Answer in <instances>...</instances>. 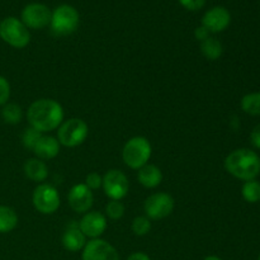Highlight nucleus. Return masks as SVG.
Instances as JSON below:
<instances>
[{
    "label": "nucleus",
    "mask_w": 260,
    "mask_h": 260,
    "mask_svg": "<svg viewBox=\"0 0 260 260\" xmlns=\"http://www.w3.org/2000/svg\"><path fill=\"white\" fill-rule=\"evenodd\" d=\"M27 121L29 127L37 129L41 134L53 131L63 122V108L55 99H38L28 108Z\"/></svg>",
    "instance_id": "nucleus-1"
},
{
    "label": "nucleus",
    "mask_w": 260,
    "mask_h": 260,
    "mask_svg": "<svg viewBox=\"0 0 260 260\" xmlns=\"http://www.w3.org/2000/svg\"><path fill=\"white\" fill-rule=\"evenodd\" d=\"M225 169L238 179L253 180L260 173V157L250 149L234 150L225 159Z\"/></svg>",
    "instance_id": "nucleus-2"
},
{
    "label": "nucleus",
    "mask_w": 260,
    "mask_h": 260,
    "mask_svg": "<svg viewBox=\"0 0 260 260\" xmlns=\"http://www.w3.org/2000/svg\"><path fill=\"white\" fill-rule=\"evenodd\" d=\"M152 147L149 140L144 136H135L124 144L122 159L128 168L139 170L149 162Z\"/></svg>",
    "instance_id": "nucleus-3"
},
{
    "label": "nucleus",
    "mask_w": 260,
    "mask_h": 260,
    "mask_svg": "<svg viewBox=\"0 0 260 260\" xmlns=\"http://www.w3.org/2000/svg\"><path fill=\"white\" fill-rule=\"evenodd\" d=\"M80 15L74 7L62 4L56 8L51 15L50 27L56 36H69L79 27Z\"/></svg>",
    "instance_id": "nucleus-4"
},
{
    "label": "nucleus",
    "mask_w": 260,
    "mask_h": 260,
    "mask_svg": "<svg viewBox=\"0 0 260 260\" xmlns=\"http://www.w3.org/2000/svg\"><path fill=\"white\" fill-rule=\"evenodd\" d=\"M0 38L14 48H24L30 42L29 29L15 17H8L0 22Z\"/></svg>",
    "instance_id": "nucleus-5"
},
{
    "label": "nucleus",
    "mask_w": 260,
    "mask_h": 260,
    "mask_svg": "<svg viewBox=\"0 0 260 260\" xmlns=\"http://www.w3.org/2000/svg\"><path fill=\"white\" fill-rule=\"evenodd\" d=\"M57 140L60 145L66 147H76L83 144L89 134V127L81 118H70L60 124Z\"/></svg>",
    "instance_id": "nucleus-6"
},
{
    "label": "nucleus",
    "mask_w": 260,
    "mask_h": 260,
    "mask_svg": "<svg viewBox=\"0 0 260 260\" xmlns=\"http://www.w3.org/2000/svg\"><path fill=\"white\" fill-rule=\"evenodd\" d=\"M32 202L36 210L42 215H52L60 207V196L51 184H38L33 190Z\"/></svg>",
    "instance_id": "nucleus-7"
},
{
    "label": "nucleus",
    "mask_w": 260,
    "mask_h": 260,
    "mask_svg": "<svg viewBox=\"0 0 260 260\" xmlns=\"http://www.w3.org/2000/svg\"><path fill=\"white\" fill-rule=\"evenodd\" d=\"M174 198L165 192H157L145 200L144 210L150 220H162L174 211Z\"/></svg>",
    "instance_id": "nucleus-8"
},
{
    "label": "nucleus",
    "mask_w": 260,
    "mask_h": 260,
    "mask_svg": "<svg viewBox=\"0 0 260 260\" xmlns=\"http://www.w3.org/2000/svg\"><path fill=\"white\" fill-rule=\"evenodd\" d=\"M51 15L52 12L45 4L32 3L22 10L20 20L28 29H43L50 25Z\"/></svg>",
    "instance_id": "nucleus-9"
},
{
    "label": "nucleus",
    "mask_w": 260,
    "mask_h": 260,
    "mask_svg": "<svg viewBox=\"0 0 260 260\" xmlns=\"http://www.w3.org/2000/svg\"><path fill=\"white\" fill-rule=\"evenodd\" d=\"M102 187L107 197L114 201H121L128 193L129 183L123 172L118 169H111L104 174Z\"/></svg>",
    "instance_id": "nucleus-10"
},
{
    "label": "nucleus",
    "mask_w": 260,
    "mask_h": 260,
    "mask_svg": "<svg viewBox=\"0 0 260 260\" xmlns=\"http://www.w3.org/2000/svg\"><path fill=\"white\" fill-rule=\"evenodd\" d=\"M83 260H119V254L113 245L103 239H91L83 249Z\"/></svg>",
    "instance_id": "nucleus-11"
},
{
    "label": "nucleus",
    "mask_w": 260,
    "mask_h": 260,
    "mask_svg": "<svg viewBox=\"0 0 260 260\" xmlns=\"http://www.w3.org/2000/svg\"><path fill=\"white\" fill-rule=\"evenodd\" d=\"M79 229L85 235V238L99 239L107 229V218L103 213L98 211H89L84 213L79 221Z\"/></svg>",
    "instance_id": "nucleus-12"
},
{
    "label": "nucleus",
    "mask_w": 260,
    "mask_h": 260,
    "mask_svg": "<svg viewBox=\"0 0 260 260\" xmlns=\"http://www.w3.org/2000/svg\"><path fill=\"white\" fill-rule=\"evenodd\" d=\"M68 202L71 210L76 213H86L94 202L93 192L84 183L74 185L68 194Z\"/></svg>",
    "instance_id": "nucleus-13"
},
{
    "label": "nucleus",
    "mask_w": 260,
    "mask_h": 260,
    "mask_svg": "<svg viewBox=\"0 0 260 260\" xmlns=\"http://www.w3.org/2000/svg\"><path fill=\"white\" fill-rule=\"evenodd\" d=\"M231 14L226 8L213 7L207 10L202 18V25L210 33H220L230 25Z\"/></svg>",
    "instance_id": "nucleus-14"
},
{
    "label": "nucleus",
    "mask_w": 260,
    "mask_h": 260,
    "mask_svg": "<svg viewBox=\"0 0 260 260\" xmlns=\"http://www.w3.org/2000/svg\"><path fill=\"white\" fill-rule=\"evenodd\" d=\"M33 152L41 160L53 159L60 152V142L56 137L42 135L41 139L38 140L36 147L33 149Z\"/></svg>",
    "instance_id": "nucleus-15"
},
{
    "label": "nucleus",
    "mask_w": 260,
    "mask_h": 260,
    "mask_svg": "<svg viewBox=\"0 0 260 260\" xmlns=\"http://www.w3.org/2000/svg\"><path fill=\"white\" fill-rule=\"evenodd\" d=\"M86 244V238L81 230L79 229V223L74 222L69 226L68 230L63 233L62 235V245L66 250L69 251H75L81 250L84 249Z\"/></svg>",
    "instance_id": "nucleus-16"
},
{
    "label": "nucleus",
    "mask_w": 260,
    "mask_h": 260,
    "mask_svg": "<svg viewBox=\"0 0 260 260\" xmlns=\"http://www.w3.org/2000/svg\"><path fill=\"white\" fill-rule=\"evenodd\" d=\"M137 180L145 188L151 189V188H156L162 182V173L156 165L147 162L146 165L140 168L139 172H137Z\"/></svg>",
    "instance_id": "nucleus-17"
},
{
    "label": "nucleus",
    "mask_w": 260,
    "mask_h": 260,
    "mask_svg": "<svg viewBox=\"0 0 260 260\" xmlns=\"http://www.w3.org/2000/svg\"><path fill=\"white\" fill-rule=\"evenodd\" d=\"M24 174L28 179H30L32 182L41 183L45 182L48 177V168L45 164V161L38 157H32V159H28L24 162Z\"/></svg>",
    "instance_id": "nucleus-18"
},
{
    "label": "nucleus",
    "mask_w": 260,
    "mask_h": 260,
    "mask_svg": "<svg viewBox=\"0 0 260 260\" xmlns=\"http://www.w3.org/2000/svg\"><path fill=\"white\" fill-rule=\"evenodd\" d=\"M201 52L203 53L207 60L216 61L222 56L223 53V46L220 40L216 37H208L203 42H201Z\"/></svg>",
    "instance_id": "nucleus-19"
},
{
    "label": "nucleus",
    "mask_w": 260,
    "mask_h": 260,
    "mask_svg": "<svg viewBox=\"0 0 260 260\" xmlns=\"http://www.w3.org/2000/svg\"><path fill=\"white\" fill-rule=\"evenodd\" d=\"M18 225V215L9 206H0V234H8Z\"/></svg>",
    "instance_id": "nucleus-20"
},
{
    "label": "nucleus",
    "mask_w": 260,
    "mask_h": 260,
    "mask_svg": "<svg viewBox=\"0 0 260 260\" xmlns=\"http://www.w3.org/2000/svg\"><path fill=\"white\" fill-rule=\"evenodd\" d=\"M2 118L8 124H18L23 118L22 107L15 103H9L8 102L5 106H3Z\"/></svg>",
    "instance_id": "nucleus-21"
},
{
    "label": "nucleus",
    "mask_w": 260,
    "mask_h": 260,
    "mask_svg": "<svg viewBox=\"0 0 260 260\" xmlns=\"http://www.w3.org/2000/svg\"><path fill=\"white\" fill-rule=\"evenodd\" d=\"M241 109L250 116H260V91L244 95L241 99Z\"/></svg>",
    "instance_id": "nucleus-22"
},
{
    "label": "nucleus",
    "mask_w": 260,
    "mask_h": 260,
    "mask_svg": "<svg viewBox=\"0 0 260 260\" xmlns=\"http://www.w3.org/2000/svg\"><path fill=\"white\" fill-rule=\"evenodd\" d=\"M243 198L249 203H256L260 201V183L255 179L244 183L241 189Z\"/></svg>",
    "instance_id": "nucleus-23"
},
{
    "label": "nucleus",
    "mask_w": 260,
    "mask_h": 260,
    "mask_svg": "<svg viewBox=\"0 0 260 260\" xmlns=\"http://www.w3.org/2000/svg\"><path fill=\"white\" fill-rule=\"evenodd\" d=\"M132 233L136 236H145L151 230V220L146 216H137L132 221Z\"/></svg>",
    "instance_id": "nucleus-24"
},
{
    "label": "nucleus",
    "mask_w": 260,
    "mask_h": 260,
    "mask_svg": "<svg viewBox=\"0 0 260 260\" xmlns=\"http://www.w3.org/2000/svg\"><path fill=\"white\" fill-rule=\"evenodd\" d=\"M41 136H42V134H41L40 131L32 128V127H28V128L24 129V132H23L22 135L23 146H24L25 149L33 151V149L36 147V145H37L38 140L41 139Z\"/></svg>",
    "instance_id": "nucleus-25"
},
{
    "label": "nucleus",
    "mask_w": 260,
    "mask_h": 260,
    "mask_svg": "<svg viewBox=\"0 0 260 260\" xmlns=\"http://www.w3.org/2000/svg\"><path fill=\"white\" fill-rule=\"evenodd\" d=\"M124 206L121 201H114L111 200L106 206V215L108 216L111 220H119L123 217L124 215Z\"/></svg>",
    "instance_id": "nucleus-26"
},
{
    "label": "nucleus",
    "mask_w": 260,
    "mask_h": 260,
    "mask_svg": "<svg viewBox=\"0 0 260 260\" xmlns=\"http://www.w3.org/2000/svg\"><path fill=\"white\" fill-rule=\"evenodd\" d=\"M10 84L7 78L0 75V106H5L10 98Z\"/></svg>",
    "instance_id": "nucleus-27"
},
{
    "label": "nucleus",
    "mask_w": 260,
    "mask_h": 260,
    "mask_svg": "<svg viewBox=\"0 0 260 260\" xmlns=\"http://www.w3.org/2000/svg\"><path fill=\"white\" fill-rule=\"evenodd\" d=\"M84 184H85L90 190H96L102 187V184H103V177L99 175L98 173H90V174L86 175L85 183H84Z\"/></svg>",
    "instance_id": "nucleus-28"
},
{
    "label": "nucleus",
    "mask_w": 260,
    "mask_h": 260,
    "mask_svg": "<svg viewBox=\"0 0 260 260\" xmlns=\"http://www.w3.org/2000/svg\"><path fill=\"white\" fill-rule=\"evenodd\" d=\"M183 8L190 12H197V10L202 9L206 4V0H178Z\"/></svg>",
    "instance_id": "nucleus-29"
},
{
    "label": "nucleus",
    "mask_w": 260,
    "mask_h": 260,
    "mask_svg": "<svg viewBox=\"0 0 260 260\" xmlns=\"http://www.w3.org/2000/svg\"><path fill=\"white\" fill-rule=\"evenodd\" d=\"M210 35H211V33L208 32L207 28L203 27L202 24H201L200 27L196 28V30H194L196 40H198V41H200V42H203V41H205V40H207V38L210 37Z\"/></svg>",
    "instance_id": "nucleus-30"
},
{
    "label": "nucleus",
    "mask_w": 260,
    "mask_h": 260,
    "mask_svg": "<svg viewBox=\"0 0 260 260\" xmlns=\"http://www.w3.org/2000/svg\"><path fill=\"white\" fill-rule=\"evenodd\" d=\"M250 140H251V144H253L256 149L260 150V123L256 124V126L253 128V131H251Z\"/></svg>",
    "instance_id": "nucleus-31"
},
{
    "label": "nucleus",
    "mask_w": 260,
    "mask_h": 260,
    "mask_svg": "<svg viewBox=\"0 0 260 260\" xmlns=\"http://www.w3.org/2000/svg\"><path fill=\"white\" fill-rule=\"evenodd\" d=\"M127 260H151L147 254L141 253V251H137V253L131 254V255L127 258Z\"/></svg>",
    "instance_id": "nucleus-32"
},
{
    "label": "nucleus",
    "mask_w": 260,
    "mask_h": 260,
    "mask_svg": "<svg viewBox=\"0 0 260 260\" xmlns=\"http://www.w3.org/2000/svg\"><path fill=\"white\" fill-rule=\"evenodd\" d=\"M203 260H222V259L218 258V256H216V255H210V256H206Z\"/></svg>",
    "instance_id": "nucleus-33"
},
{
    "label": "nucleus",
    "mask_w": 260,
    "mask_h": 260,
    "mask_svg": "<svg viewBox=\"0 0 260 260\" xmlns=\"http://www.w3.org/2000/svg\"><path fill=\"white\" fill-rule=\"evenodd\" d=\"M258 260H260V254H259V258H258Z\"/></svg>",
    "instance_id": "nucleus-34"
}]
</instances>
